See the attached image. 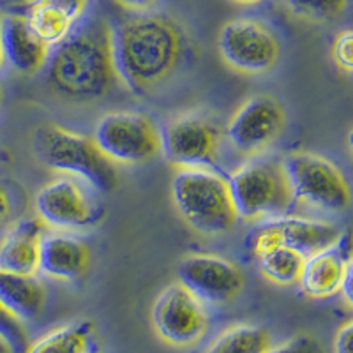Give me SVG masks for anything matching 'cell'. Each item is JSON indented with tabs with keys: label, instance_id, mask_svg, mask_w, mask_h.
Wrapping results in <instances>:
<instances>
[{
	"label": "cell",
	"instance_id": "d4e9b609",
	"mask_svg": "<svg viewBox=\"0 0 353 353\" xmlns=\"http://www.w3.org/2000/svg\"><path fill=\"white\" fill-rule=\"evenodd\" d=\"M0 337L9 345L12 353H25L28 348V336L23 323L0 302Z\"/></svg>",
	"mask_w": 353,
	"mask_h": 353
},
{
	"label": "cell",
	"instance_id": "ffe728a7",
	"mask_svg": "<svg viewBox=\"0 0 353 353\" xmlns=\"http://www.w3.org/2000/svg\"><path fill=\"white\" fill-rule=\"evenodd\" d=\"M0 302L21 323L36 321L44 311L46 288L36 274H17L0 269Z\"/></svg>",
	"mask_w": 353,
	"mask_h": 353
},
{
	"label": "cell",
	"instance_id": "2e32d148",
	"mask_svg": "<svg viewBox=\"0 0 353 353\" xmlns=\"http://www.w3.org/2000/svg\"><path fill=\"white\" fill-rule=\"evenodd\" d=\"M0 43L4 62L21 74H34L46 65L50 46L37 36L21 14H2Z\"/></svg>",
	"mask_w": 353,
	"mask_h": 353
},
{
	"label": "cell",
	"instance_id": "d6a6232c",
	"mask_svg": "<svg viewBox=\"0 0 353 353\" xmlns=\"http://www.w3.org/2000/svg\"><path fill=\"white\" fill-rule=\"evenodd\" d=\"M235 2L244 6H253V4H258V2H261V0H235Z\"/></svg>",
	"mask_w": 353,
	"mask_h": 353
},
{
	"label": "cell",
	"instance_id": "8fae6325",
	"mask_svg": "<svg viewBox=\"0 0 353 353\" xmlns=\"http://www.w3.org/2000/svg\"><path fill=\"white\" fill-rule=\"evenodd\" d=\"M286 124L281 103L272 96L248 99L232 117L226 138L235 150L245 156H258L279 138Z\"/></svg>",
	"mask_w": 353,
	"mask_h": 353
},
{
	"label": "cell",
	"instance_id": "52a82bcc",
	"mask_svg": "<svg viewBox=\"0 0 353 353\" xmlns=\"http://www.w3.org/2000/svg\"><path fill=\"white\" fill-rule=\"evenodd\" d=\"M94 141L113 165L137 166L161 152V134L149 117L113 112L97 122Z\"/></svg>",
	"mask_w": 353,
	"mask_h": 353
},
{
	"label": "cell",
	"instance_id": "603a6c76",
	"mask_svg": "<svg viewBox=\"0 0 353 353\" xmlns=\"http://www.w3.org/2000/svg\"><path fill=\"white\" fill-rule=\"evenodd\" d=\"M254 256L260 265V270L269 281L283 286L299 283L304 256L297 253L295 249L285 248V245H272Z\"/></svg>",
	"mask_w": 353,
	"mask_h": 353
},
{
	"label": "cell",
	"instance_id": "5b68a950",
	"mask_svg": "<svg viewBox=\"0 0 353 353\" xmlns=\"http://www.w3.org/2000/svg\"><path fill=\"white\" fill-rule=\"evenodd\" d=\"M226 182L239 219L261 223L281 217L293 201L283 161L274 157L254 156Z\"/></svg>",
	"mask_w": 353,
	"mask_h": 353
},
{
	"label": "cell",
	"instance_id": "7a4b0ae2",
	"mask_svg": "<svg viewBox=\"0 0 353 353\" xmlns=\"http://www.w3.org/2000/svg\"><path fill=\"white\" fill-rule=\"evenodd\" d=\"M48 83L61 97L87 103L105 97L117 80L112 59V23L81 18L59 44L50 48Z\"/></svg>",
	"mask_w": 353,
	"mask_h": 353
},
{
	"label": "cell",
	"instance_id": "ba28073f",
	"mask_svg": "<svg viewBox=\"0 0 353 353\" xmlns=\"http://www.w3.org/2000/svg\"><path fill=\"white\" fill-rule=\"evenodd\" d=\"M152 325L166 345L189 348L201 341L209 329V316L196 295L181 283H173L154 302Z\"/></svg>",
	"mask_w": 353,
	"mask_h": 353
},
{
	"label": "cell",
	"instance_id": "277c9868",
	"mask_svg": "<svg viewBox=\"0 0 353 353\" xmlns=\"http://www.w3.org/2000/svg\"><path fill=\"white\" fill-rule=\"evenodd\" d=\"M176 210L191 228L203 235H221L239 221L228 182L207 168H181L172 181Z\"/></svg>",
	"mask_w": 353,
	"mask_h": 353
},
{
	"label": "cell",
	"instance_id": "30bf717a",
	"mask_svg": "<svg viewBox=\"0 0 353 353\" xmlns=\"http://www.w3.org/2000/svg\"><path fill=\"white\" fill-rule=\"evenodd\" d=\"M36 210L43 225L59 232L90 228L105 216L101 205L94 203L72 176H61L41 188Z\"/></svg>",
	"mask_w": 353,
	"mask_h": 353
},
{
	"label": "cell",
	"instance_id": "4316f807",
	"mask_svg": "<svg viewBox=\"0 0 353 353\" xmlns=\"http://www.w3.org/2000/svg\"><path fill=\"white\" fill-rule=\"evenodd\" d=\"M332 57L339 68L352 72L353 69V32L352 30H343V32L337 34L332 44Z\"/></svg>",
	"mask_w": 353,
	"mask_h": 353
},
{
	"label": "cell",
	"instance_id": "4fadbf2b",
	"mask_svg": "<svg viewBox=\"0 0 353 353\" xmlns=\"http://www.w3.org/2000/svg\"><path fill=\"white\" fill-rule=\"evenodd\" d=\"M219 131L198 113H185L168 122L161 134V152L179 168H203L217 152Z\"/></svg>",
	"mask_w": 353,
	"mask_h": 353
},
{
	"label": "cell",
	"instance_id": "7c38bea8",
	"mask_svg": "<svg viewBox=\"0 0 353 353\" xmlns=\"http://www.w3.org/2000/svg\"><path fill=\"white\" fill-rule=\"evenodd\" d=\"M341 233V230L329 221L281 216L261 221L249 235V248L253 254H258L272 245H285L305 258L334 244Z\"/></svg>",
	"mask_w": 353,
	"mask_h": 353
},
{
	"label": "cell",
	"instance_id": "836d02e7",
	"mask_svg": "<svg viewBox=\"0 0 353 353\" xmlns=\"http://www.w3.org/2000/svg\"><path fill=\"white\" fill-rule=\"evenodd\" d=\"M0 18H2V12H0ZM4 65V52H2V43H0V68Z\"/></svg>",
	"mask_w": 353,
	"mask_h": 353
},
{
	"label": "cell",
	"instance_id": "9a60e30c",
	"mask_svg": "<svg viewBox=\"0 0 353 353\" xmlns=\"http://www.w3.org/2000/svg\"><path fill=\"white\" fill-rule=\"evenodd\" d=\"M352 263V239L348 232H343L334 244L304 258L299 285L311 299L332 297L339 293L343 277Z\"/></svg>",
	"mask_w": 353,
	"mask_h": 353
},
{
	"label": "cell",
	"instance_id": "f546056e",
	"mask_svg": "<svg viewBox=\"0 0 353 353\" xmlns=\"http://www.w3.org/2000/svg\"><path fill=\"white\" fill-rule=\"evenodd\" d=\"M352 281H353V263L350 265L348 270H346L345 277H343V283H341V288H339V293L343 295L345 302L348 305H352L353 302V292H352Z\"/></svg>",
	"mask_w": 353,
	"mask_h": 353
},
{
	"label": "cell",
	"instance_id": "83f0119b",
	"mask_svg": "<svg viewBox=\"0 0 353 353\" xmlns=\"http://www.w3.org/2000/svg\"><path fill=\"white\" fill-rule=\"evenodd\" d=\"M353 323L346 321L345 325L339 327L334 339V353H353Z\"/></svg>",
	"mask_w": 353,
	"mask_h": 353
},
{
	"label": "cell",
	"instance_id": "d6986e66",
	"mask_svg": "<svg viewBox=\"0 0 353 353\" xmlns=\"http://www.w3.org/2000/svg\"><path fill=\"white\" fill-rule=\"evenodd\" d=\"M44 225L39 217L18 221L0 241V269L17 274L39 272Z\"/></svg>",
	"mask_w": 353,
	"mask_h": 353
},
{
	"label": "cell",
	"instance_id": "8992f818",
	"mask_svg": "<svg viewBox=\"0 0 353 353\" xmlns=\"http://www.w3.org/2000/svg\"><path fill=\"white\" fill-rule=\"evenodd\" d=\"M283 166L293 200L332 214L350 207V185L332 161L311 152H292L285 157Z\"/></svg>",
	"mask_w": 353,
	"mask_h": 353
},
{
	"label": "cell",
	"instance_id": "ac0fdd59",
	"mask_svg": "<svg viewBox=\"0 0 353 353\" xmlns=\"http://www.w3.org/2000/svg\"><path fill=\"white\" fill-rule=\"evenodd\" d=\"M90 253L81 239L69 233H50L41 241L39 272L44 276L74 281L87 272Z\"/></svg>",
	"mask_w": 353,
	"mask_h": 353
},
{
	"label": "cell",
	"instance_id": "e575fe53",
	"mask_svg": "<svg viewBox=\"0 0 353 353\" xmlns=\"http://www.w3.org/2000/svg\"><path fill=\"white\" fill-rule=\"evenodd\" d=\"M0 105H2V88H0Z\"/></svg>",
	"mask_w": 353,
	"mask_h": 353
},
{
	"label": "cell",
	"instance_id": "1f68e13d",
	"mask_svg": "<svg viewBox=\"0 0 353 353\" xmlns=\"http://www.w3.org/2000/svg\"><path fill=\"white\" fill-rule=\"evenodd\" d=\"M0 353H12L11 348H9V345L2 339V337H0Z\"/></svg>",
	"mask_w": 353,
	"mask_h": 353
},
{
	"label": "cell",
	"instance_id": "3957f363",
	"mask_svg": "<svg viewBox=\"0 0 353 353\" xmlns=\"http://www.w3.org/2000/svg\"><path fill=\"white\" fill-rule=\"evenodd\" d=\"M34 152L44 166L81 179L101 193L119 185L115 165L101 152L94 138L80 132L55 124L41 125L34 132Z\"/></svg>",
	"mask_w": 353,
	"mask_h": 353
},
{
	"label": "cell",
	"instance_id": "484cf974",
	"mask_svg": "<svg viewBox=\"0 0 353 353\" xmlns=\"http://www.w3.org/2000/svg\"><path fill=\"white\" fill-rule=\"evenodd\" d=\"M267 353H327L321 341L311 334H299L290 337L283 345L270 346Z\"/></svg>",
	"mask_w": 353,
	"mask_h": 353
},
{
	"label": "cell",
	"instance_id": "9c48e42d",
	"mask_svg": "<svg viewBox=\"0 0 353 353\" xmlns=\"http://www.w3.org/2000/svg\"><path fill=\"white\" fill-rule=\"evenodd\" d=\"M217 46L223 61L245 74L270 71L281 53L272 30L253 18H237L223 25Z\"/></svg>",
	"mask_w": 353,
	"mask_h": 353
},
{
	"label": "cell",
	"instance_id": "cb8c5ba5",
	"mask_svg": "<svg viewBox=\"0 0 353 353\" xmlns=\"http://www.w3.org/2000/svg\"><path fill=\"white\" fill-rule=\"evenodd\" d=\"M293 17L307 21H329L337 18L348 0H281Z\"/></svg>",
	"mask_w": 353,
	"mask_h": 353
},
{
	"label": "cell",
	"instance_id": "5bb4252c",
	"mask_svg": "<svg viewBox=\"0 0 353 353\" xmlns=\"http://www.w3.org/2000/svg\"><path fill=\"white\" fill-rule=\"evenodd\" d=\"M179 279L203 304H226L244 288V276L237 265L216 254L185 256L179 265Z\"/></svg>",
	"mask_w": 353,
	"mask_h": 353
},
{
	"label": "cell",
	"instance_id": "e0dca14e",
	"mask_svg": "<svg viewBox=\"0 0 353 353\" xmlns=\"http://www.w3.org/2000/svg\"><path fill=\"white\" fill-rule=\"evenodd\" d=\"M90 0H30L28 25L50 48L61 43L85 17Z\"/></svg>",
	"mask_w": 353,
	"mask_h": 353
},
{
	"label": "cell",
	"instance_id": "4dcf8cb0",
	"mask_svg": "<svg viewBox=\"0 0 353 353\" xmlns=\"http://www.w3.org/2000/svg\"><path fill=\"white\" fill-rule=\"evenodd\" d=\"M9 214H11V200L4 185L0 184V225L8 221Z\"/></svg>",
	"mask_w": 353,
	"mask_h": 353
},
{
	"label": "cell",
	"instance_id": "7402d4cb",
	"mask_svg": "<svg viewBox=\"0 0 353 353\" xmlns=\"http://www.w3.org/2000/svg\"><path fill=\"white\" fill-rule=\"evenodd\" d=\"M272 337L267 329L251 323H241L223 330L205 353H267Z\"/></svg>",
	"mask_w": 353,
	"mask_h": 353
},
{
	"label": "cell",
	"instance_id": "6da1fadb",
	"mask_svg": "<svg viewBox=\"0 0 353 353\" xmlns=\"http://www.w3.org/2000/svg\"><path fill=\"white\" fill-rule=\"evenodd\" d=\"M182 48L181 28L163 14L138 12L112 25L115 77L137 96L152 92L175 71Z\"/></svg>",
	"mask_w": 353,
	"mask_h": 353
},
{
	"label": "cell",
	"instance_id": "f1b7e54d",
	"mask_svg": "<svg viewBox=\"0 0 353 353\" xmlns=\"http://www.w3.org/2000/svg\"><path fill=\"white\" fill-rule=\"evenodd\" d=\"M117 4L132 12H147L156 8L159 0H115Z\"/></svg>",
	"mask_w": 353,
	"mask_h": 353
},
{
	"label": "cell",
	"instance_id": "44dd1931",
	"mask_svg": "<svg viewBox=\"0 0 353 353\" xmlns=\"http://www.w3.org/2000/svg\"><path fill=\"white\" fill-rule=\"evenodd\" d=\"M94 336V323L81 320L68 323L52 332L44 334L25 353H88Z\"/></svg>",
	"mask_w": 353,
	"mask_h": 353
}]
</instances>
